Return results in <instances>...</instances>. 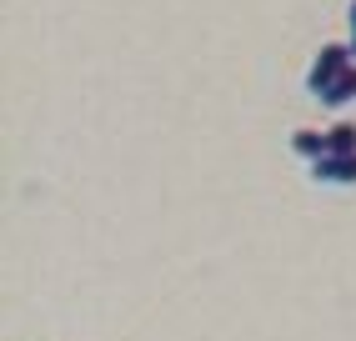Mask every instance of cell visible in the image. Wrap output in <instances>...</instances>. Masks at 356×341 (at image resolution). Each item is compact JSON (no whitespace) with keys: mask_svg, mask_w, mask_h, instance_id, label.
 Masks as SVG:
<instances>
[{"mask_svg":"<svg viewBox=\"0 0 356 341\" xmlns=\"http://www.w3.org/2000/svg\"><path fill=\"white\" fill-rule=\"evenodd\" d=\"M312 181H326V186H356V156H321L312 166Z\"/></svg>","mask_w":356,"mask_h":341,"instance_id":"cell-2","label":"cell"},{"mask_svg":"<svg viewBox=\"0 0 356 341\" xmlns=\"http://www.w3.org/2000/svg\"><path fill=\"white\" fill-rule=\"evenodd\" d=\"M346 20H351V35H346V45H351V56H356V0L346 6Z\"/></svg>","mask_w":356,"mask_h":341,"instance_id":"cell-6","label":"cell"},{"mask_svg":"<svg viewBox=\"0 0 356 341\" xmlns=\"http://www.w3.org/2000/svg\"><path fill=\"white\" fill-rule=\"evenodd\" d=\"M351 65H356V56H351V45H346V40H331V45H321V51H316V61H312V70H306V90H312L316 101H321V95H326L331 86H337Z\"/></svg>","mask_w":356,"mask_h":341,"instance_id":"cell-1","label":"cell"},{"mask_svg":"<svg viewBox=\"0 0 356 341\" xmlns=\"http://www.w3.org/2000/svg\"><path fill=\"white\" fill-rule=\"evenodd\" d=\"M321 101H326V106H346V101H356V65H351L346 76H341L337 86L326 90V95H321Z\"/></svg>","mask_w":356,"mask_h":341,"instance_id":"cell-5","label":"cell"},{"mask_svg":"<svg viewBox=\"0 0 356 341\" xmlns=\"http://www.w3.org/2000/svg\"><path fill=\"white\" fill-rule=\"evenodd\" d=\"M291 151L296 156H306V161H321V156H331V145H326V131H312V126H301V131H291Z\"/></svg>","mask_w":356,"mask_h":341,"instance_id":"cell-3","label":"cell"},{"mask_svg":"<svg viewBox=\"0 0 356 341\" xmlns=\"http://www.w3.org/2000/svg\"><path fill=\"white\" fill-rule=\"evenodd\" d=\"M326 145H331V156H356V126L351 120H337L326 131Z\"/></svg>","mask_w":356,"mask_h":341,"instance_id":"cell-4","label":"cell"}]
</instances>
